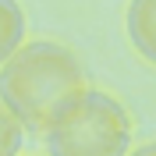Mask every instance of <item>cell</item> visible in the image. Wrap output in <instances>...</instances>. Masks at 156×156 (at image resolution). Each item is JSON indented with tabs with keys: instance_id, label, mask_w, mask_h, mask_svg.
Instances as JSON below:
<instances>
[{
	"instance_id": "obj_2",
	"label": "cell",
	"mask_w": 156,
	"mask_h": 156,
	"mask_svg": "<svg viewBox=\"0 0 156 156\" xmlns=\"http://www.w3.org/2000/svg\"><path fill=\"white\" fill-rule=\"evenodd\" d=\"M50 156H128L131 153V117L103 89H85L68 114L50 124Z\"/></svg>"
},
{
	"instance_id": "obj_4",
	"label": "cell",
	"mask_w": 156,
	"mask_h": 156,
	"mask_svg": "<svg viewBox=\"0 0 156 156\" xmlns=\"http://www.w3.org/2000/svg\"><path fill=\"white\" fill-rule=\"evenodd\" d=\"M25 46V11L18 0H0V68Z\"/></svg>"
},
{
	"instance_id": "obj_3",
	"label": "cell",
	"mask_w": 156,
	"mask_h": 156,
	"mask_svg": "<svg viewBox=\"0 0 156 156\" xmlns=\"http://www.w3.org/2000/svg\"><path fill=\"white\" fill-rule=\"evenodd\" d=\"M128 39L135 53L156 68V0H131L128 4Z\"/></svg>"
},
{
	"instance_id": "obj_6",
	"label": "cell",
	"mask_w": 156,
	"mask_h": 156,
	"mask_svg": "<svg viewBox=\"0 0 156 156\" xmlns=\"http://www.w3.org/2000/svg\"><path fill=\"white\" fill-rule=\"evenodd\" d=\"M128 156H156V142H149V146H138V149H131Z\"/></svg>"
},
{
	"instance_id": "obj_1",
	"label": "cell",
	"mask_w": 156,
	"mask_h": 156,
	"mask_svg": "<svg viewBox=\"0 0 156 156\" xmlns=\"http://www.w3.org/2000/svg\"><path fill=\"white\" fill-rule=\"evenodd\" d=\"M85 71L68 46L36 39L0 68V99L21 121V128L46 135L60 114L85 96Z\"/></svg>"
},
{
	"instance_id": "obj_5",
	"label": "cell",
	"mask_w": 156,
	"mask_h": 156,
	"mask_svg": "<svg viewBox=\"0 0 156 156\" xmlns=\"http://www.w3.org/2000/svg\"><path fill=\"white\" fill-rule=\"evenodd\" d=\"M21 142H25V128L0 99V156H18Z\"/></svg>"
}]
</instances>
